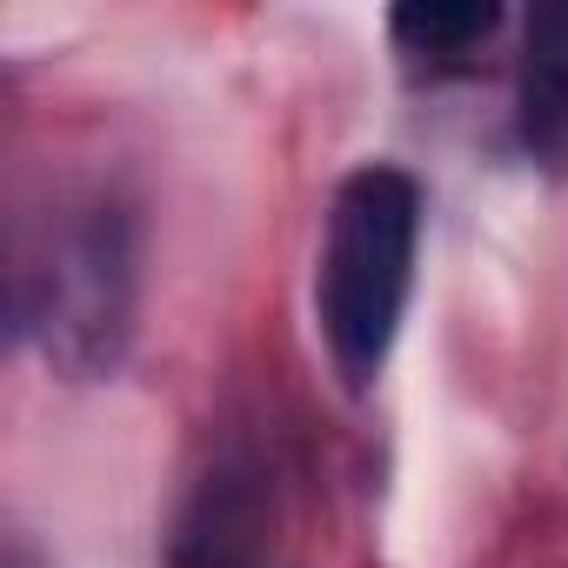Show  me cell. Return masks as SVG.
<instances>
[{"label": "cell", "mask_w": 568, "mask_h": 568, "mask_svg": "<svg viewBox=\"0 0 568 568\" xmlns=\"http://www.w3.org/2000/svg\"><path fill=\"white\" fill-rule=\"evenodd\" d=\"M141 288V241L128 201L108 187L54 194L48 214L14 247V328L48 355V368L88 382L128 355Z\"/></svg>", "instance_id": "obj_1"}, {"label": "cell", "mask_w": 568, "mask_h": 568, "mask_svg": "<svg viewBox=\"0 0 568 568\" xmlns=\"http://www.w3.org/2000/svg\"><path fill=\"white\" fill-rule=\"evenodd\" d=\"M515 134L541 168H568V0L528 14L515 74Z\"/></svg>", "instance_id": "obj_3"}, {"label": "cell", "mask_w": 568, "mask_h": 568, "mask_svg": "<svg viewBox=\"0 0 568 568\" xmlns=\"http://www.w3.org/2000/svg\"><path fill=\"white\" fill-rule=\"evenodd\" d=\"M422 187L402 168H355L328 207V247L315 274V315L335 368L362 388L382 375L415 288Z\"/></svg>", "instance_id": "obj_2"}, {"label": "cell", "mask_w": 568, "mask_h": 568, "mask_svg": "<svg viewBox=\"0 0 568 568\" xmlns=\"http://www.w3.org/2000/svg\"><path fill=\"white\" fill-rule=\"evenodd\" d=\"M0 568H41V555H34L21 535H14V541H8V555H0Z\"/></svg>", "instance_id": "obj_5"}, {"label": "cell", "mask_w": 568, "mask_h": 568, "mask_svg": "<svg viewBox=\"0 0 568 568\" xmlns=\"http://www.w3.org/2000/svg\"><path fill=\"white\" fill-rule=\"evenodd\" d=\"M388 28H395V41L408 54L462 61V54H475L501 28V8H495V0H415V8H395Z\"/></svg>", "instance_id": "obj_4"}]
</instances>
